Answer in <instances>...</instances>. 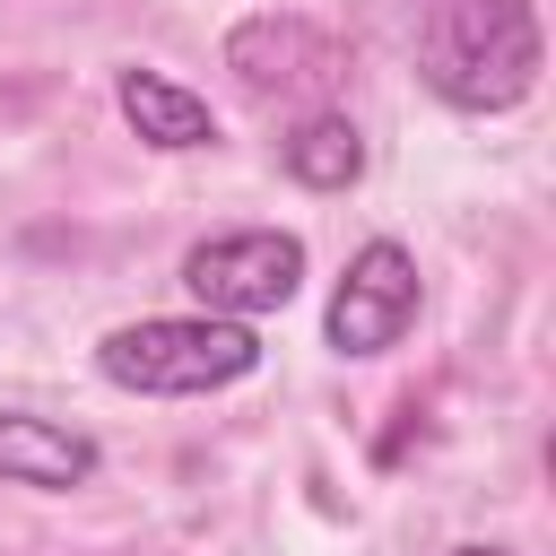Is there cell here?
Masks as SVG:
<instances>
[{"mask_svg": "<svg viewBox=\"0 0 556 556\" xmlns=\"http://www.w3.org/2000/svg\"><path fill=\"white\" fill-rule=\"evenodd\" d=\"M539 61L530 0H417V78L452 113H513L539 87Z\"/></svg>", "mask_w": 556, "mask_h": 556, "instance_id": "6da1fadb", "label": "cell"}, {"mask_svg": "<svg viewBox=\"0 0 556 556\" xmlns=\"http://www.w3.org/2000/svg\"><path fill=\"white\" fill-rule=\"evenodd\" d=\"M252 365H261V339L252 321H226V313H148L96 339V374L139 400H200L243 382Z\"/></svg>", "mask_w": 556, "mask_h": 556, "instance_id": "7a4b0ae2", "label": "cell"}, {"mask_svg": "<svg viewBox=\"0 0 556 556\" xmlns=\"http://www.w3.org/2000/svg\"><path fill=\"white\" fill-rule=\"evenodd\" d=\"M226 70L243 96L261 104H321L348 87V43L321 26V17H295V9H261L226 35Z\"/></svg>", "mask_w": 556, "mask_h": 556, "instance_id": "3957f363", "label": "cell"}, {"mask_svg": "<svg viewBox=\"0 0 556 556\" xmlns=\"http://www.w3.org/2000/svg\"><path fill=\"white\" fill-rule=\"evenodd\" d=\"M182 287L200 295V313H226V321H261L278 304H295L304 287V243L278 235V226H235V235H208L182 252Z\"/></svg>", "mask_w": 556, "mask_h": 556, "instance_id": "277c9868", "label": "cell"}, {"mask_svg": "<svg viewBox=\"0 0 556 556\" xmlns=\"http://www.w3.org/2000/svg\"><path fill=\"white\" fill-rule=\"evenodd\" d=\"M417 304H426V287H417V252H408V243H391V235H374V243L348 261V278L330 287L321 339H330L339 356H382V348H400V339H408Z\"/></svg>", "mask_w": 556, "mask_h": 556, "instance_id": "5b68a950", "label": "cell"}, {"mask_svg": "<svg viewBox=\"0 0 556 556\" xmlns=\"http://www.w3.org/2000/svg\"><path fill=\"white\" fill-rule=\"evenodd\" d=\"M104 469V452L61 426V417H35V408H0V486H35V495H70Z\"/></svg>", "mask_w": 556, "mask_h": 556, "instance_id": "8992f818", "label": "cell"}, {"mask_svg": "<svg viewBox=\"0 0 556 556\" xmlns=\"http://www.w3.org/2000/svg\"><path fill=\"white\" fill-rule=\"evenodd\" d=\"M113 104H122V122H130L148 148H165V156H191V148L217 139L208 104H200L191 87H174L165 70H122V78H113Z\"/></svg>", "mask_w": 556, "mask_h": 556, "instance_id": "52a82bcc", "label": "cell"}, {"mask_svg": "<svg viewBox=\"0 0 556 556\" xmlns=\"http://www.w3.org/2000/svg\"><path fill=\"white\" fill-rule=\"evenodd\" d=\"M278 165L304 182V191H348L356 174H365V139H356V122L348 113H304L287 139H278Z\"/></svg>", "mask_w": 556, "mask_h": 556, "instance_id": "ba28073f", "label": "cell"}, {"mask_svg": "<svg viewBox=\"0 0 556 556\" xmlns=\"http://www.w3.org/2000/svg\"><path fill=\"white\" fill-rule=\"evenodd\" d=\"M452 556H513V547H452Z\"/></svg>", "mask_w": 556, "mask_h": 556, "instance_id": "9c48e42d", "label": "cell"}]
</instances>
